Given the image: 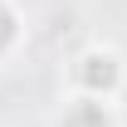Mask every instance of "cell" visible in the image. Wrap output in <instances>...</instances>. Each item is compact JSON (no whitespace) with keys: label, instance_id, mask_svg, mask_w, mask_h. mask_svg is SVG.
I'll use <instances>...</instances> for the list:
<instances>
[{"label":"cell","instance_id":"cell-3","mask_svg":"<svg viewBox=\"0 0 127 127\" xmlns=\"http://www.w3.org/2000/svg\"><path fill=\"white\" fill-rule=\"evenodd\" d=\"M25 49V10L20 0H0V64H10Z\"/></svg>","mask_w":127,"mask_h":127},{"label":"cell","instance_id":"cell-2","mask_svg":"<svg viewBox=\"0 0 127 127\" xmlns=\"http://www.w3.org/2000/svg\"><path fill=\"white\" fill-rule=\"evenodd\" d=\"M49 127H122V112H117V103L68 93V98H64V108L54 112V122H49Z\"/></svg>","mask_w":127,"mask_h":127},{"label":"cell","instance_id":"cell-1","mask_svg":"<svg viewBox=\"0 0 127 127\" xmlns=\"http://www.w3.org/2000/svg\"><path fill=\"white\" fill-rule=\"evenodd\" d=\"M127 88V54L108 39H88V44L68 59V93L78 98H103L117 103Z\"/></svg>","mask_w":127,"mask_h":127}]
</instances>
